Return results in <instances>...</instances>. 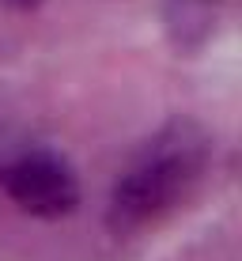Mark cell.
<instances>
[{
	"label": "cell",
	"instance_id": "cell-1",
	"mask_svg": "<svg viewBox=\"0 0 242 261\" xmlns=\"http://www.w3.org/2000/svg\"><path fill=\"white\" fill-rule=\"evenodd\" d=\"M212 163V140L193 121H170L151 137L129 167L118 174L110 190L106 223L114 235H137V231L170 216L190 193L201 186Z\"/></svg>",
	"mask_w": 242,
	"mask_h": 261
},
{
	"label": "cell",
	"instance_id": "cell-2",
	"mask_svg": "<svg viewBox=\"0 0 242 261\" xmlns=\"http://www.w3.org/2000/svg\"><path fill=\"white\" fill-rule=\"evenodd\" d=\"M0 186L26 216L61 220L79 204V182L72 167L49 148H31L0 170Z\"/></svg>",
	"mask_w": 242,
	"mask_h": 261
},
{
	"label": "cell",
	"instance_id": "cell-3",
	"mask_svg": "<svg viewBox=\"0 0 242 261\" xmlns=\"http://www.w3.org/2000/svg\"><path fill=\"white\" fill-rule=\"evenodd\" d=\"M8 4H15V8H31V4H38V0H8Z\"/></svg>",
	"mask_w": 242,
	"mask_h": 261
}]
</instances>
